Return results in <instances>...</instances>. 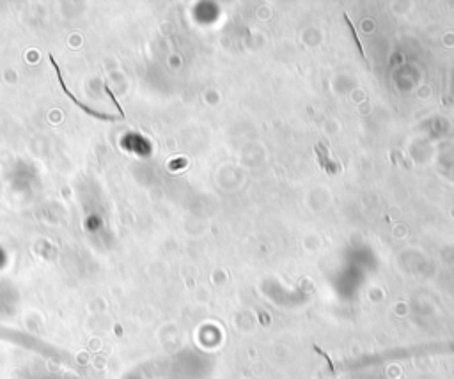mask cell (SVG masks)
<instances>
[{
    "mask_svg": "<svg viewBox=\"0 0 454 379\" xmlns=\"http://www.w3.org/2000/svg\"><path fill=\"white\" fill-rule=\"evenodd\" d=\"M316 154H318V160H319V165L323 167V169L327 170V172H330V174H334L335 170L332 169L330 165H334V163L330 162V160H328V151L325 149V146H321V144H316Z\"/></svg>",
    "mask_w": 454,
    "mask_h": 379,
    "instance_id": "obj_1",
    "label": "cell"
},
{
    "mask_svg": "<svg viewBox=\"0 0 454 379\" xmlns=\"http://www.w3.org/2000/svg\"><path fill=\"white\" fill-rule=\"evenodd\" d=\"M344 20H346V23H348V29L351 30V36H353V41L356 43V46H358V53H360V57L362 59H364V62L366 64H369L368 62V57H366V50H364V45H362L360 41H358V36H356V30H355V27H353V23H351V20H349V16L346 15L344 13Z\"/></svg>",
    "mask_w": 454,
    "mask_h": 379,
    "instance_id": "obj_2",
    "label": "cell"
},
{
    "mask_svg": "<svg viewBox=\"0 0 454 379\" xmlns=\"http://www.w3.org/2000/svg\"><path fill=\"white\" fill-rule=\"evenodd\" d=\"M452 216H454V209H452Z\"/></svg>",
    "mask_w": 454,
    "mask_h": 379,
    "instance_id": "obj_3",
    "label": "cell"
}]
</instances>
